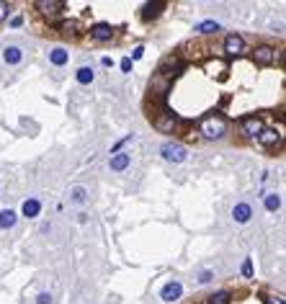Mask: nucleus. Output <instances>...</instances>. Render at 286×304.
I'll use <instances>...</instances> for the list:
<instances>
[{
  "instance_id": "nucleus-1",
  "label": "nucleus",
  "mask_w": 286,
  "mask_h": 304,
  "mask_svg": "<svg viewBox=\"0 0 286 304\" xmlns=\"http://www.w3.org/2000/svg\"><path fill=\"white\" fill-rule=\"evenodd\" d=\"M227 132V121L224 116H207L201 121V137H207V139H219L222 134Z\"/></svg>"
},
{
  "instance_id": "nucleus-2",
  "label": "nucleus",
  "mask_w": 286,
  "mask_h": 304,
  "mask_svg": "<svg viewBox=\"0 0 286 304\" xmlns=\"http://www.w3.org/2000/svg\"><path fill=\"white\" fill-rule=\"evenodd\" d=\"M152 127H155L157 132L170 134V132L178 129V116L173 114V111H168V108H160L157 114L152 116Z\"/></svg>"
},
{
  "instance_id": "nucleus-3",
  "label": "nucleus",
  "mask_w": 286,
  "mask_h": 304,
  "mask_svg": "<svg viewBox=\"0 0 286 304\" xmlns=\"http://www.w3.org/2000/svg\"><path fill=\"white\" fill-rule=\"evenodd\" d=\"M180 72V60L178 57H173V54H170V57H165L163 62H160V67H157V75H163L165 80H170L173 83V77Z\"/></svg>"
},
{
  "instance_id": "nucleus-4",
  "label": "nucleus",
  "mask_w": 286,
  "mask_h": 304,
  "mask_svg": "<svg viewBox=\"0 0 286 304\" xmlns=\"http://www.w3.org/2000/svg\"><path fill=\"white\" fill-rule=\"evenodd\" d=\"M245 39L240 36V34H230V36L224 39V52L230 54V57H240V54H245Z\"/></svg>"
},
{
  "instance_id": "nucleus-5",
  "label": "nucleus",
  "mask_w": 286,
  "mask_h": 304,
  "mask_svg": "<svg viewBox=\"0 0 286 304\" xmlns=\"http://www.w3.org/2000/svg\"><path fill=\"white\" fill-rule=\"evenodd\" d=\"M163 157L168 163H183L186 160V147L176 144V142H168V144H163Z\"/></svg>"
},
{
  "instance_id": "nucleus-6",
  "label": "nucleus",
  "mask_w": 286,
  "mask_h": 304,
  "mask_svg": "<svg viewBox=\"0 0 286 304\" xmlns=\"http://www.w3.org/2000/svg\"><path fill=\"white\" fill-rule=\"evenodd\" d=\"M266 129L263 127V119L260 116H245L243 119V134L245 137H250V139H258V134Z\"/></svg>"
},
{
  "instance_id": "nucleus-7",
  "label": "nucleus",
  "mask_w": 286,
  "mask_h": 304,
  "mask_svg": "<svg viewBox=\"0 0 286 304\" xmlns=\"http://www.w3.org/2000/svg\"><path fill=\"white\" fill-rule=\"evenodd\" d=\"M34 5H36L39 13H44V16H57L65 10V0H36Z\"/></svg>"
},
{
  "instance_id": "nucleus-8",
  "label": "nucleus",
  "mask_w": 286,
  "mask_h": 304,
  "mask_svg": "<svg viewBox=\"0 0 286 304\" xmlns=\"http://www.w3.org/2000/svg\"><path fill=\"white\" fill-rule=\"evenodd\" d=\"M273 54H276V52H273V47H268V44H263V47H255V49H253V62L266 67V65H271V62H273Z\"/></svg>"
},
{
  "instance_id": "nucleus-9",
  "label": "nucleus",
  "mask_w": 286,
  "mask_h": 304,
  "mask_svg": "<svg viewBox=\"0 0 286 304\" xmlns=\"http://www.w3.org/2000/svg\"><path fill=\"white\" fill-rule=\"evenodd\" d=\"M180 294H183V286H180V281H170V284H165V289H163V302H178L180 299Z\"/></svg>"
},
{
  "instance_id": "nucleus-10",
  "label": "nucleus",
  "mask_w": 286,
  "mask_h": 304,
  "mask_svg": "<svg viewBox=\"0 0 286 304\" xmlns=\"http://www.w3.org/2000/svg\"><path fill=\"white\" fill-rule=\"evenodd\" d=\"M258 142L263 144V147H276V144L281 142V132H276V129H263L258 134Z\"/></svg>"
},
{
  "instance_id": "nucleus-11",
  "label": "nucleus",
  "mask_w": 286,
  "mask_h": 304,
  "mask_svg": "<svg viewBox=\"0 0 286 304\" xmlns=\"http://www.w3.org/2000/svg\"><path fill=\"white\" fill-rule=\"evenodd\" d=\"M163 8H165V3H144L142 10H140V18L142 21H152V18H157L160 13H163Z\"/></svg>"
},
{
  "instance_id": "nucleus-12",
  "label": "nucleus",
  "mask_w": 286,
  "mask_h": 304,
  "mask_svg": "<svg viewBox=\"0 0 286 304\" xmlns=\"http://www.w3.org/2000/svg\"><path fill=\"white\" fill-rule=\"evenodd\" d=\"M90 36H93L96 41H108L113 36V29L108 24H96L93 29H90Z\"/></svg>"
},
{
  "instance_id": "nucleus-13",
  "label": "nucleus",
  "mask_w": 286,
  "mask_h": 304,
  "mask_svg": "<svg viewBox=\"0 0 286 304\" xmlns=\"http://www.w3.org/2000/svg\"><path fill=\"white\" fill-rule=\"evenodd\" d=\"M60 34H62L65 39H77L80 24H77V21H62V24H60Z\"/></svg>"
},
{
  "instance_id": "nucleus-14",
  "label": "nucleus",
  "mask_w": 286,
  "mask_h": 304,
  "mask_svg": "<svg viewBox=\"0 0 286 304\" xmlns=\"http://www.w3.org/2000/svg\"><path fill=\"white\" fill-rule=\"evenodd\" d=\"M232 217H235V222L245 224V222H250V217H253V209H250V204H237L232 209Z\"/></svg>"
},
{
  "instance_id": "nucleus-15",
  "label": "nucleus",
  "mask_w": 286,
  "mask_h": 304,
  "mask_svg": "<svg viewBox=\"0 0 286 304\" xmlns=\"http://www.w3.org/2000/svg\"><path fill=\"white\" fill-rule=\"evenodd\" d=\"M18 219V214L13 209H0V230H10L16 224Z\"/></svg>"
},
{
  "instance_id": "nucleus-16",
  "label": "nucleus",
  "mask_w": 286,
  "mask_h": 304,
  "mask_svg": "<svg viewBox=\"0 0 286 304\" xmlns=\"http://www.w3.org/2000/svg\"><path fill=\"white\" fill-rule=\"evenodd\" d=\"M108 165H111V170H127L129 168V155L127 152H116L108 160Z\"/></svg>"
},
{
  "instance_id": "nucleus-17",
  "label": "nucleus",
  "mask_w": 286,
  "mask_h": 304,
  "mask_svg": "<svg viewBox=\"0 0 286 304\" xmlns=\"http://www.w3.org/2000/svg\"><path fill=\"white\" fill-rule=\"evenodd\" d=\"M21 211H24V217H39V211H41L39 199H26L24 206H21Z\"/></svg>"
},
{
  "instance_id": "nucleus-18",
  "label": "nucleus",
  "mask_w": 286,
  "mask_h": 304,
  "mask_svg": "<svg viewBox=\"0 0 286 304\" xmlns=\"http://www.w3.org/2000/svg\"><path fill=\"white\" fill-rule=\"evenodd\" d=\"M67 60H70V54H67V49H52V52H49V62H52V65H57V67L67 65Z\"/></svg>"
},
{
  "instance_id": "nucleus-19",
  "label": "nucleus",
  "mask_w": 286,
  "mask_h": 304,
  "mask_svg": "<svg viewBox=\"0 0 286 304\" xmlns=\"http://www.w3.org/2000/svg\"><path fill=\"white\" fill-rule=\"evenodd\" d=\"M75 77H77L80 85H90V83H93V77H96V72H93V67H80Z\"/></svg>"
},
{
  "instance_id": "nucleus-20",
  "label": "nucleus",
  "mask_w": 286,
  "mask_h": 304,
  "mask_svg": "<svg viewBox=\"0 0 286 304\" xmlns=\"http://www.w3.org/2000/svg\"><path fill=\"white\" fill-rule=\"evenodd\" d=\"M3 57H5V62H8V65H18L24 54H21V49H18V47H5Z\"/></svg>"
},
{
  "instance_id": "nucleus-21",
  "label": "nucleus",
  "mask_w": 286,
  "mask_h": 304,
  "mask_svg": "<svg viewBox=\"0 0 286 304\" xmlns=\"http://www.w3.org/2000/svg\"><path fill=\"white\" fill-rule=\"evenodd\" d=\"M199 31L201 34H216V31H219V24H216V21H201Z\"/></svg>"
},
{
  "instance_id": "nucleus-22",
  "label": "nucleus",
  "mask_w": 286,
  "mask_h": 304,
  "mask_svg": "<svg viewBox=\"0 0 286 304\" xmlns=\"http://www.w3.org/2000/svg\"><path fill=\"white\" fill-rule=\"evenodd\" d=\"M279 206H281V199L276 194H266V209L268 211H276Z\"/></svg>"
},
{
  "instance_id": "nucleus-23",
  "label": "nucleus",
  "mask_w": 286,
  "mask_h": 304,
  "mask_svg": "<svg viewBox=\"0 0 286 304\" xmlns=\"http://www.w3.org/2000/svg\"><path fill=\"white\" fill-rule=\"evenodd\" d=\"M209 304H230V294L227 291H216V294L209 297Z\"/></svg>"
},
{
  "instance_id": "nucleus-24",
  "label": "nucleus",
  "mask_w": 286,
  "mask_h": 304,
  "mask_svg": "<svg viewBox=\"0 0 286 304\" xmlns=\"http://www.w3.org/2000/svg\"><path fill=\"white\" fill-rule=\"evenodd\" d=\"M72 201H75V204H83V201H85V188L77 186V188L72 191Z\"/></svg>"
},
{
  "instance_id": "nucleus-25",
  "label": "nucleus",
  "mask_w": 286,
  "mask_h": 304,
  "mask_svg": "<svg viewBox=\"0 0 286 304\" xmlns=\"http://www.w3.org/2000/svg\"><path fill=\"white\" fill-rule=\"evenodd\" d=\"M243 276H245V278H250V276H253V261H250V258H248V261L243 263Z\"/></svg>"
},
{
  "instance_id": "nucleus-26",
  "label": "nucleus",
  "mask_w": 286,
  "mask_h": 304,
  "mask_svg": "<svg viewBox=\"0 0 286 304\" xmlns=\"http://www.w3.org/2000/svg\"><path fill=\"white\" fill-rule=\"evenodd\" d=\"M212 278H214V273H212V271H201V276H199V284H209Z\"/></svg>"
},
{
  "instance_id": "nucleus-27",
  "label": "nucleus",
  "mask_w": 286,
  "mask_h": 304,
  "mask_svg": "<svg viewBox=\"0 0 286 304\" xmlns=\"http://www.w3.org/2000/svg\"><path fill=\"white\" fill-rule=\"evenodd\" d=\"M142 54H144V47H134V52H132L129 60H132V62H134V60H142Z\"/></svg>"
},
{
  "instance_id": "nucleus-28",
  "label": "nucleus",
  "mask_w": 286,
  "mask_h": 304,
  "mask_svg": "<svg viewBox=\"0 0 286 304\" xmlns=\"http://www.w3.org/2000/svg\"><path fill=\"white\" fill-rule=\"evenodd\" d=\"M36 304H52V297L47 294V291H44V294H39V297H36Z\"/></svg>"
},
{
  "instance_id": "nucleus-29",
  "label": "nucleus",
  "mask_w": 286,
  "mask_h": 304,
  "mask_svg": "<svg viewBox=\"0 0 286 304\" xmlns=\"http://www.w3.org/2000/svg\"><path fill=\"white\" fill-rule=\"evenodd\" d=\"M121 72H132V60H129V57L121 60Z\"/></svg>"
},
{
  "instance_id": "nucleus-30",
  "label": "nucleus",
  "mask_w": 286,
  "mask_h": 304,
  "mask_svg": "<svg viewBox=\"0 0 286 304\" xmlns=\"http://www.w3.org/2000/svg\"><path fill=\"white\" fill-rule=\"evenodd\" d=\"M3 18H8V3L0 0V21H3Z\"/></svg>"
},
{
  "instance_id": "nucleus-31",
  "label": "nucleus",
  "mask_w": 286,
  "mask_h": 304,
  "mask_svg": "<svg viewBox=\"0 0 286 304\" xmlns=\"http://www.w3.org/2000/svg\"><path fill=\"white\" fill-rule=\"evenodd\" d=\"M101 65H106V67H111V65H113V60H111V57H104V60H101Z\"/></svg>"
}]
</instances>
